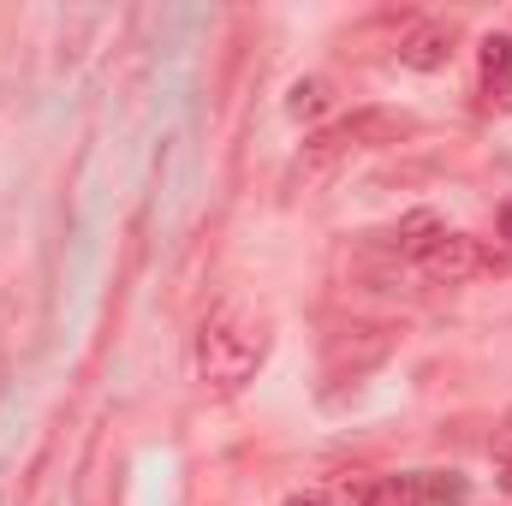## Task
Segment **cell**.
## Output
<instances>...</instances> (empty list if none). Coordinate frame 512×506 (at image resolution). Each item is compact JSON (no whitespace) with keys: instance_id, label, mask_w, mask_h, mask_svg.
<instances>
[{"instance_id":"cell-1","label":"cell","mask_w":512,"mask_h":506,"mask_svg":"<svg viewBox=\"0 0 512 506\" xmlns=\"http://www.w3.org/2000/svg\"><path fill=\"white\" fill-rule=\"evenodd\" d=\"M268 346H274V322L262 310H251V304L227 298L197 328V352H191L197 358V381L209 393H239L268 364Z\"/></svg>"},{"instance_id":"cell-2","label":"cell","mask_w":512,"mask_h":506,"mask_svg":"<svg viewBox=\"0 0 512 506\" xmlns=\"http://www.w3.org/2000/svg\"><path fill=\"white\" fill-rule=\"evenodd\" d=\"M405 137H417V120L405 108H352L334 131H316L304 143V167H328L346 149H387V143H405Z\"/></svg>"},{"instance_id":"cell-3","label":"cell","mask_w":512,"mask_h":506,"mask_svg":"<svg viewBox=\"0 0 512 506\" xmlns=\"http://www.w3.org/2000/svg\"><path fill=\"white\" fill-rule=\"evenodd\" d=\"M393 346H399V328H393V322H346V328H334L328 346H322V376L328 381L370 376L376 364L393 358Z\"/></svg>"},{"instance_id":"cell-4","label":"cell","mask_w":512,"mask_h":506,"mask_svg":"<svg viewBox=\"0 0 512 506\" xmlns=\"http://www.w3.org/2000/svg\"><path fill=\"white\" fill-rule=\"evenodd\" d=\"M417 268H423L435 286H465V280H477V274L495 268V251H489L483 239H471V233H447Z\"/></svg>"},{"instance_id":"cell-5","label":"cell","mask_w":512,"mask_h":506,"mask_svg":"<svg viewBox=\"0 0 512 506\" xmlns=\"http://www.w3.org/2000/svg\"><path fill=\"white\" fill-rule=\"evenodd\" d=\"M453 48H459V24H453V18H423V24H411V30L399 36V66H411V72H441V66L453 60Z\"/></svg>"},{"instance_id":"cell-6","label":"cell","mask_w":512,"mask_h":506,"mask_svg":"<svg viewBox=\"0 0 512 506\" xmlns=\"http://www.w3.org/2000/svg\"><path fill=\"white\" fill-rule=\"evenodd\" d=\"M441 239H447V221H441L435 209H411V215H405V221L387 233V251H393V256H411V262H423V256L435 251Z\"/></svg>"},{"instance_id":"cell-7","label":"cell","mask_w":512,"mask_h":506,"mask_svg":"<svg viewBox=\"0 0 512 506\" xmlns=\"http://www.w3.org/2000/svg\"><path fill=\"white\" fill-rule=\"evenodd\" d=\"M477 66H483V90L501 96V102H512V36L507 30H489V36L477 42Z\"/></svg>"},{"instance_id":"cell-8","label":"cell","mask_w":512,"mask_h":506,"mask_svg":"<svg viewBox=\"0 0 512 506\" xmlns=\"http://www.w3.org/2000/svg\"><path fill=\"white\" fill-rule=\"evenodd\" d=\"M417 495H423V506H465L471 483L459 471H417Z\"/></svg>"},{"instance_id":"cell-9","label":"cell","mask_w":512,"mask_h":506,"mask_svg":"<svg viewBox=\"0 0 512 506\" xmlns=\"http://www.w3.org/2000/svg\"><path fill=\"white\" fill-rule=\"evenodd\" d=\"M358 506H423V495H417V477H376L358 495Z\"/></svg>"},{"instance_id":"cell-10","label":"cell","mask_w":512,"mask_h":506,"mask_svg":"<svg viewBox=\"0 0 512 506\" xmlns=\"http://www.w3.org/2000/svg\"><path fill=\"white\" fill-rule=\"evenodd\" d=\"M286 114H292V120H322V114H328V84H322V78H298L292 96H286Z\"/></svg>"},{"instance_id":"cell-11","label":"cell","mask_w":512,"mask_h":506,"mask_svg":"<svg viewBox=\"0 0 512 506\" xmlns=\"http://www.w3.org/2000/svg\"><path fill=\"white\" fill-rule=\"evenodd\" d=\"M495 227H501V239H512V197L501 203V215H495Z\"/></svg>"},{"instance_id":"cell-12","label":"cell","mask_w":512,"mask_h":506,"mask_svg":"<svg viewBox=\"0 0 512 506\" xmlns=\"http://www.w3.org/2000/svg\"><path fill=\"white\" fill-rule=\"evenodd\" d=\"M286 506H334V501H328V495H316V489H310V495H292V501H286Z\"/></svg>"},{"instance_id":"cell-13","label":"cell","mask_w":512,"mask_h":506,"mask_svg":"<svg viewBox=\"0 0 512 506\" xmlns=\"http://www.w3.org/2000/svg\"><path fill=\"white\" fill-rule=\"evenodd\" d=\"M501 489L512 495V465H501Z\"/></svg>"},{"instance_id":"cell-14","label":"cell","mask_w":512,"mask_h":506,"mask_svg":"<svg viewBox=\"0 0 512 506\" xmlns=\"http://www.w3.org/2000/svg\"><path fill=\"white\" fill-rule=\"evenodd\" d=\"M507 423H512V417H507Z\"/></svg>"}]
</instances>
